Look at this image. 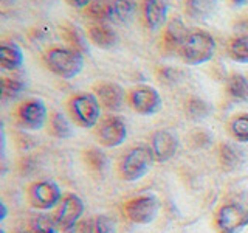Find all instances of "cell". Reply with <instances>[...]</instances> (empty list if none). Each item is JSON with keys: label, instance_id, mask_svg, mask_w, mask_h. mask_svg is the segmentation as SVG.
Listing matches in <instances>:
<instances>
[{"label": "cell", "instance_id": "6da1fadb", "mask_svg": "<svg viewBox=\"0 0 248 233\" xmlns=\"http://www.w3.org/2000/svg\"><path fill=\"white\" fill-rule=\"evenodd\" d=\"M42 62L53 75L62 80H72L84 68V54L72 47L54 45L42 53Z\"/></svg>", "mask_w": 248, "mask_h": 233}, {"label": "cell", "instance_id": "7a4b0ae2", "mask_svg": "<svg viewBox=\"0 0 248 233\" xmlns=\"http://www.w3.org/2000/svg\"><path fill=\"white\" fill-rule=\"evenodd\" d=\"M216 50L217 44L211 33L205 30H191L186 41L178 50V56L188 66H200L211 61Z\"/></svg>", "mask_w": 248, "mask_h": 233}, {"label": "cell", "instance_id": "3957f363", "mask_svg": "<svg viewBox=\"0 0 248 233\" xmlns=\"http://www.w3.org/2000/svg\"><path fill=\"white\" fill-rule=\"evenodd\" d=\"M68 114L81 128H95L101 118V104L93 92L75 93L67 101Z\"/></svg>", "mask_w": 248, "mask_h": 233}, {"label": "cell", "instance_id": "277c9868", "mask_svg": "<svg viewBox=\"0 0 248 233\" xmlns=\"http://www.w3.org/2000/svg\"><path fill=\"white\" fill-rule=\"evenodd\" d=\"M152 162H155V160H154L151 148L135 146L123 155L120 166H118L120 174L124 181L137 182L149 173Z\"/></svg>", "mask_w": 248, "mask_h": 233}, {"label": "cell", "instance_id": "5b68a950", "mask_svg": "<svg viewBox=\"0 0 248 233\" xmlns=\"http://www.w3.org/2000/svg\"><path fill=\"white\" fill-rule=\"evenodd\" d=\"M129 106L140 115H152L161 109V97L152 85L140 84L132 87L127 93Z\"/></svg>", "mask_w": 248, "mask_h": 233}, {"label": "cell", "instance_id": "8992f818", "mask_svg": "<svg viewBox=\"0 0 248 233\" xmlns=\"http://www.w3.org/2000/svg\"><path fill=\"white\" fill-rule=\"evenodd\" d=\"M16 116L25 129L39 131L48 120V109L42 100L30 98L22 101L16 109Z\"/></svg>", "mask_w": 248, "mask_h": 233}, {"label": "cell", "instance_id": "52a82bcc", "mask_svg": "<svg viewBox=\"0 0 248 233\" xmlns=\"http://www.w3.org/2000/svg\"><path fill=\"white\" fill-rule=\"evenodd\" d=\"M248 225V212L239 204H225L216 215V229L219 233H239Z\"/></svg>", "mask_w": 248, "mask_h": 233}, {"label": "cell", "instance_id": "ba28073f", "mask_svg": "<svg viewBox=\"0 0 248 233\" xmlns=\"http://www.w3.org/2000/svg\"><path fill=\"white\" fill-rule=\"evenodd\" d=\"M160 204L154 196H138L126 202L124 215L134 224L146 225L151 224L158 215Z\"/></svg>", "mask_w": 248, "mask_h": 233}, {"label": "cell", "instance_id": "9c48e42d", "mask_svg": "<svg viewBox=\"0 0 248 233\" xmlns=\"http://www.w3.org/2000/svg\"><path fill=\"white\" fill-rule=\"evenodd\" d=\"M96 137L99 143L106 148L120 146L127 137V126L123 118L116 115H107L103 120H99Z\"/></svg>", "mask_w": 248, "mask_h": 233}, {"label": "cell", "instance_id": "30bf717a", "mask_svg": "<svg viewBox=\"0 0 248 233\" xmlns=\"http://www.w3.org/2000/svg\"><path fill=\"white\" fill-rule=\"evenodd\" d=\"M92 92L98 98L101 107H104L108 112H118L124 107L127 95L120 84L112 81H99L93 85Z\"/></svg>", "mask_w": 248, "mask_h": 233}, {"label": "cell", "instance_id": "8fae6325", "mask_svg": "<svg viewBox=\"0 0 248 233\" xmlns=\"http://www.w3.org/2000/svg\"><path fill=\"white\" fill-rule=\"evenodd\" d=\"M30 202L39 210H50L61 204L62 191L53 181H39L30 186Z\"/></svg>", "mask_w": 248, "mask_h": 233}, {"label": "cell", "instance_id": "7c38bea8", "mask_svg": "<svg viewBox=\"0 0 248 233\" xmlns=\"http://www.w3.org/2000/svg\"><path fill=\"white\" fill-rule=\"evenodd\" d=\"M84 215V202L76 194H67L62 198L59 208L54 217L59 224L61 230H70L75 224L81 221V216Z\"/></svg>", "mask_w": 248, "mask_h": 233}, {"label": "cell", "instance_id": "4fadbf2b", "mask_svg": "<svg viewBox=\"0 0 248 233\" xmlns=\"http://www.w3.org/2000/svg\"><path fill=\"white\" fill-rule=\"evenodd\" d=\"M140 14L143 25L149 31H158L166 25L168 20V3L165 0H141Z\"/></svg>", "mask_w": 248, "mask_h": 233}, {"label": "cell", "instance_id": "5bb4252c", "mask_svg": "<svg viewBox=\"0 0 248 233\" xmlns=\"http://www.w3.org/2000/svg\"><path fill=\"white\" fill-rule=\"evenodd\" d=\"M151 151L155 162H168L175 155L178 150V140L169 131H157L151 137Z\"/></svg>", "mask_w": 248, "mask_h": 233}, {"label": "cell", "instance_id": "9a60e30c", "mask_svg": "<svg viewBox=\"0 0 248 233\" xmlns=\"http://www.w3.org/2000/svg\"><path fill=\"white\" fill-rule=\"evenodd\" d=\"M188 33L189 31L180 17H174L166 22V25L163 27L161 31V45L165 51L178 53L180 47L186 41V37H188Z\"/></svg>", "mask_w": 248, "mask_h": 233}, {"label": "cell", "instance_id": "2e32d148", "mask_svg": "<svg viewBox=\"0 0 248 233\" xmlns=\"http://www.w3.org/2000/svg\"><path fill=\"white\" fill-rule=\"evenodd\" d=\"M85 37L89 39L90 44L103 50H110L118 44L116 31L106 22H92L85 30Z\"/></svg>", "mask_w": 248, "mask_h": 233}, {"label": "cell", "instance_id": "e0dca14e", "mask_svg": "<svg viewBox=\"0 0 248 233\" xmlns=\"http://www.w3.org/2000/svg\"><path fill=\"white\" fill-rule=\"evenodd\" d=\"M23 64V51L13 41H3L0 45V66L3 70L14 72Z\"/></svg>", "mask_w": 248, "mask_h": 233}, {"label": "cell", "instance_id": "ac0fdd59", "mask_svg": "<svg viewBox=\"0 0 248 233\" xmlns=\"http://www.w3.org/2000/svg\"><path fill=\"white\" fill-rule=\"evenodd\" d=\"M85 16L93 22H106L113 19V0H92L84 10Z\"/></svg>", "mask_w": 248, "mask_h": 233}, {"label": "cell", "instance_id": "d6986e66", "mask_svg": "<svg viewBox=\"0 0 248 233\" xmlns=\"http://www.w3.org/2000/svg\"><path fill=\"white\" fill-rule=\"evenodd\" d=\"M227 95L234 101H248V80L240 73H232L228 76L225 84Z\"/></svg>", "mask_w": 248, "mask_h": 233}, {"label": "cell", "instance_id": "ffe728a7", "mask_svg": "<svg viewBox=\"0 0 248 233\" xmlns=\"http://www.w3.org/2000/svg\"><path fill=\"white\" fill-rule=\"evenodd\" d=\"M228 56L239 64H248V34H239L230 39L227 45Z\"/></svg>", "mask_w": 248, "mask_h": 233}, {"label": "cell", "instance_id": "44dd1931", "mask_svg": "<svg viewBox=\"0 0 248 233\" xmlns=\"http://www.w3.org/2000/svg\"><path fill=\"white\" fill-rule=\"evenodd\" d=\"M244 163V152L237 146L225 143L220 146V165L223 169L232 171L237 169Z\"/></svg>", "mask_w": 248, "mask_h": 233}, {"label": "cell", "instance_id": "7402d4cb", "mask_svg": "<svg viewBox=\"0 0 248 233\" xmlns=\"http://www.w3.org/2000/svg\"><path fill=\"white\" fill-rule=\"evenodd\" d=\"M61 36L65 39V42H68V47L81 51L82 54H85V51H87V39L84 37V34L73 23L67 22L64 25H61Z\"/></svg>", "mask_w": 248, "mask_h": 233}, {"label": "cell", "instance_id": "603a6c76", "mask_svg": "<svg viewBox=\"0 0 248 233\" xmlns=\"http://www.w3.org/2000/svg\"><path fill=\"white\" fill-rule=\"evenodd\" d=\"M50 131L54 137L62 138V140L73 137L75 134L72 121H70L65 116V114H62V112H53L50 115Z\"/></svg>", "mask_w": 248, "mask_h": 233}, {"label": "cell", "instance_id": "cb8c5ba5", "mask_svg": "<svg viewBox=\"0 0 248 233\" xmlns=\"http://www.w3.org/2000/svg\"><path fill=\"white\" fill-rule=\"evenodd\" d=\"M214 5V0H185V11L192 19H206Z\"/></svg>", "mask_w": 248, "mask_h": 233}, {"label": "cell", "instance_id": "d4e9b609", "mask_svg": "<svg viewBox=\"0 0 248 233\" xmlns=\"http://www.w3.org/2000/svg\"><path fill=\"white\" fill-rule=\"evenodd\" d=\"M25 89V81L20 75H11L2 78V95L5 100L17 98Z\"/></svg>", "mask_w": 248, "mask_h": 233}, {"label": "cell", "instance_id": "484cf974", "mask_svg": "<svg viewBox=\"0 0 248 233\" xmlns=\"http://www.w3.org/2000/svg\"><path fill=\"white\" fill-rule=\"evenodd\" d=\"M137 5L134 0H113V19L127 23L135 17Z\"/></svg>", "mask_w": 248, "mask_h": 233}, {"label": "cell", "instance_id": "4316f807", "mask_svg": "<svg viewBox=\"0 0 248 233\" xmlns=\"http://www.w3.org/2000/svg\"><path fill=\"white\" fill-rule=\"evenodd\" d=\"M232 138L240 143H248V114H239L230 123Z\"/></svg>", "mask_w": 248, "mask_h": 233}, {"label": "cell", "instance_id": "83f0119b", "mask_svg": "<svg viewBox=\"0 0 248 233\" xmlns=\"http://www.w3.org/2000/svg\"><path fill=\"white\" fill-rule=\"evenodd\" d=\"M31 230L34 233H58L59 224L54 216L42 213L33 217V221H31Z\"/></svg>", "mask_w": 248, "mask_h": 233}, {"label": "cell", "instance_id": "f1b7e54d", "mask_svg": "<svg viewBox=\"0 0 248 233\" xmlns=\"http://www.w3.org/2000/svg\"><path fill=\"white\" fill-rule=\"evenodd\" d=\"M185 112L189 115V118H205L206 115H209L211 112V107L203 101L202 98L197 97H191L185 101Z\"/></svg>", "mask_w": 248, "mask_h": 233}, {"label": "cell", "instance_id": "f546056e", "mask_svg": "<svg viewBox=\"0 0 248 233\" xmlns=\"http://www.w3.org/2000/svg\"><path fill=\"white\" fill-rule=\"evenodd\" d=\"M85 162L89 163L90 168L96 169V171L104 169L106 163H107L104 152H101L99 150H89V151H85Z\"/></svg>", "mask_w": 248, "mask_h": 233}, {"label": "cell", "instance_id": "4dcf8cb0", "mask_svg": "<svg viewBox=\"0 0 248 233\" xmlns=\"http://www.w3.org/2000/svg\"><path fill=\"white\" fill-rule=\"evenodd\" d=\"M95 233H116V225L112 217L101 215L95 219Z\"/></svg>", "mask_w": 248, "mask_h": 233}, {"label": "cell", "instance_id": "1f68e13d", "mask_svg": "<svg viewBox=\"0 0 248 233\" xmlns=\"http://www.w3.org/2000/svg\"><path fill=\"white\" fill-rule=\"evenodd\" d=\"M67 233H95V222L93 221H79L75 224L72 229L67 230Z\"/></svg>", "mask_w": 248, "mask_h": 233}, {"label": "cell", "instance_id": "d6a6232c", "mask_svg": "<svg viewBox=\"0 0 248 233\" xmlns=\"http://www.w3.org/2000/svg\"><path fill=\"white\" fill-rule=\"evenodd\" d=\"M65 2L70 5V6H73V8H78V10H85L92 0H65Z\"/></svg>", "mask_w": 248, "mask_h": 233}, {"label": "cell", "instance_id": "836d02e7", "mask_svg": "<svg viewBox=\"0 0 248 233\" xmlns=\"http://www.w3.org/2000/svg\"><path fill=\"white\" fill-rule=\"evenodd\" d=\"M0 207H2V216H0V217H2V219H5V217H6V205L2 202V204H0Z\"/></svg>", "mask_w": 248, "mask_h": 233}, {"label": "cell", "instance_id": "e575fe53", "mask_svg": "<svg viewBox=\"0 0 248 233\" xmlns=\"http://www.w3.org/2000/svg\"><path fill=\"white\" fill-rule=\"evenodd\" d=\"M232 3L237 5V6H242V5L247 3V0H232Z\"/></svg>", "mask_w": 248, "mask_h": 233}, {"label": "cell", "instance_id": "d590c367", "mask_svg": "<svg viewBox=\"0 0 248 233\" xmlns=\"http://www.w3.org/2000/svg\"><path fill=\"white\" fill-rule=\"evenodd\" d=\"M2 2H5V3H8V2H14V0H2Z\"/></svg>", "mask_w": 248, "mask_h": 233}, {"label": "cell", "instance_id": "8d00e7d4", "mask_svg": "<svg viewBox=\"0 0 248 233\" xmlns=\"http://www.w3.org/2000/svg\"><path fill=\"white\" fill-rule=\"evenodd\" d=\"M19 233H34L33 230H30V232H19Z\"/></svg>", "mask_w": 248, "mask_h": 233}, {"label": "cell", "instance_id": "74e56055", "mask_svg": "<svg viewBox=\"0 0 248 233\" xmlns=\"http://www.w3.org/2000/svg\"><path fill=\"white\" fill-rule=\"evenodd\" d=\"M0 233H6V232H5V230H2V232H0Z\"/></svg>", "mask_w": 248, "mask_h": 233}]
</instances>
